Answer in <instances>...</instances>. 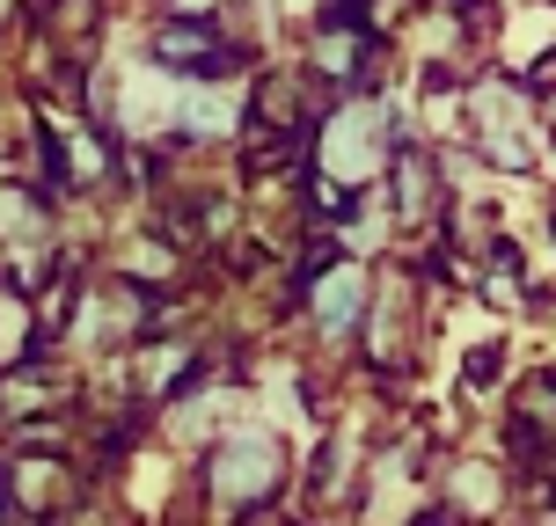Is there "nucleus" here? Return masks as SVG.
<instances>
[{
  "label": "nucleus",
  "instance_id": "f257e3e1",
  "mask_svg": "<svg viewBox=\"0 0 556 526\" xmlns=\"http://www.w3.org/2000/svg\"><path fill=\"white\" fill-rule=\"evenodd\" d=\"M271 483H278V446L264 439V432H242V439L220 446V461H213V490H220L227 504H256Z\"/></svg>",
  "mask_w": 556,
  "mask_h": 526
},
{
  "label": "nucleus",
  "instance_id": "f03ea898",
  "mask_svg": "<svg viewBox=\"0 0 556 526\" xmlns=\"http://www.w3.org/2000/svg\"><path fill=\"white\" fill-rule=\"evenodd\" d=\"M381 146H389V125L374 111H344L330 125V176L337 183H366L381 168Z\"/></svg>",
  "mask_w": 556,
  "mask_h": 526
},
{
  "label": "nucleus",
  "instance_id": "7ed1b4c3",
  "mask_svg": "<svg viewBox=\"0 0 556 526\" xmlns=\"http://www.w3.org/2000/svg\"><path fill=\"white\" fill-rule=\"evenodd\" d=\"M359 307H366V278L359 271H330L323 285H315V315H323V330H330V336L352 330Z\"/></svg>",
  "mask_w": 556,
  "mask_h": 526
},
{
  "label": "nucleus",
  "instance_id": "20e7f679",
  "mask_svg": "<svg viewBox=\"0 0 556 526\" xmlns=\"http://www.w3.org/2000/svg\"><path fill=\"white\" fill-rule=\"evenodd\" d=\"M162 59H168V66H198V74H213V66H220V44H213V29L176 23V29H162Z\"/></svg>",
  "mask_w": 556,
  "mask_h": 526
},
{
  "label": "nucleus",
  "instance_id": "39448f33",
  "mask_svg": "<svg viewBox=\"0 0 556 526\" xmlns=\"http://www.w3.org/2000/svg\"><path fill=\"white\" fill-rule=\"evenodd\" d=\"M454 504H469L476 519L498 512V475L483 469V461H462V469H454Z\"/></svg>",
  "mask_w": 556,
  "mask_h": 526
},
{
  "label": "nucleus",
  "instance_id": "423d86ee",
  "mask_svg": "<svg viewBox=\"0 0 556 526\" xmlns=\"http://www.w3.org/2000/svg\"><path fill=\"white\" fill-rule=\"evenodd\" d=\"M425 526H440V519H425Z\"/></svg>",
  "mask_w": 556,
  "mask_h": 526
}]
</instances>
